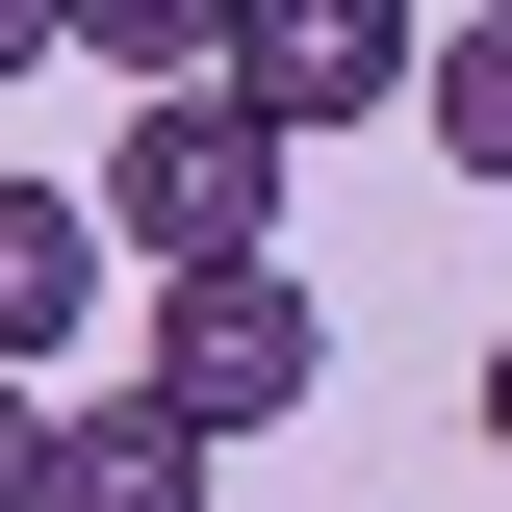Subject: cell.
<instances>
[{
    "label": "cell",
    "instance_id": "6da1fadb",
    "mask_svg": "<svg viewBox=\"0 0 512 512\" xmlns=\"http://www.w3.org/2000/svg\"><path fill=\"white\" fill-rule=\"evenodd\" d=\"M282 128H231V103H128L103 128V180H77V231L128 256V282H231V256H282Z\"/></svg>",
    "mask_w": 512,
    "mask_h": 512
},
{
    "label": "cell",
    "instance_id": "7a4b0ae2",
    "mask_svg": "<svg viewBox=\"0 0 512 512\" xmlns=\"http://www.w3.org/2000/svg\"><path fill=\"white\" fill-rule=\"evenodd\" d=\"M154 410H180L205 461H231V436H308V410H333V308L282 282V256H231V282H154Z\"/></svg>",
    "mask_w": 512,
    "mask_h": 512
},
{
    "label": "cell",
    "instance_id": "3957f363",
    "mask_svg": "<svg viewBox=\"0 0 512 512\" xmlns=\"http://www.w3.org/2000/svg\"><path fill=\"white\" fill-rule=\"evenodd\" d=\"M410 52H436L410 0H231V52H205V103L308 154V128H384V103H410Z\"/></svg>",
    "mask_w": 512,
    "mask_h": 512
},
{
    "label": "cell",
    "instance_id": "277c9868",
    "mask_svg": "<svg viewBox=\"0 0 512 512\" xmlns=\"http://www.w3.org/2000/svg\"><path fill=\"white\" fill-rule=\"evenodd\" d=\"M77 333H103V231H77V180H0V384H52Z\"/></svg>",
    "mask_w": 512,
    "mask_h": 512
},
{
    "label": "cell",
    "instance_id": "5b68a950",
    "mask_svg": "<svg viewBox=\"0 0 512 512\" xmlns=\"http://www.w3.org/2000/svg\"><path fill=\"white\" fill-rule=\"evenodd\" d=\"M26 512H205V436L154 410V384H103V410H52V487Z\"/></svg>",
    "mask_w": 512,
    "mask_h": 512
},
{
    "label": "cell",
    "instance_id": "8992f818",
    "mask_svg": "<svg viewBox=\"0 0 512 512\" xmlns=\"http://www.w3.org/2000/svg\"><path fill=\"white\" fill-rule=\"evenodd\" d=\"M410 128H436L461 180H487V205H512V0H461L436 52H410Z\"/></svg>",
    "mask_w": 512,
    "mask_h": 512
},
{
    "label": "cell",
    "instance_id": "52a82bcc",
    "mask_svg": "<svg viewBox=\"0 0 512 512\" xmlns=\"http://www.w3.org/2000/svg\"><path fill=\"white\" fill-rule=\"evenodd\" d=\"M52 52L154 77V103H205V52H231V0H52Z\"/></svg>",
    "mask_w": 512,
    "mask_h": 512
},
{
    "label": "cell",
    "instance_id": "ba28073f",
    "mask_svg": "<svg viewBox=\"0 0 512 512\" xmlns=\"http://www.w3.org/2000/svg\"><path fill=\"white\" fill-rule=\"evenodd\" d=\"M26 487H52V384H0V512H26Z\"/></svg>",
    "mask_w": 512,
    "mask_h": 512
},
{
    "label": "cell",
    "instance_id": "9c48e42d",
    "mask_svg": "<svg viewBox=\"0 0 512 512\" xmlns=\"http://www.w3.org/2000/svg\"><path fill=\"white\" fill-rule=\"evenodd\" d=\"M0 77H52V0H0Z\"/></svg>",
    "mask_w": 512,
    "mask_h": 512
},
{
    "label": "cell",
    "instance_id": "30bf717a",
    "mask_svg": "<svg viewBox=\"0 0 512 512\" xmlns=\"http://www.w3.org/2000/svg\"><path fill=\"white\" fill-rule=\"evenodd\" d=\"M487 461H512V333H487Z\"/></svg>",
    "mask_w": 512,
    "mask_h": 512
}]
</instances>
